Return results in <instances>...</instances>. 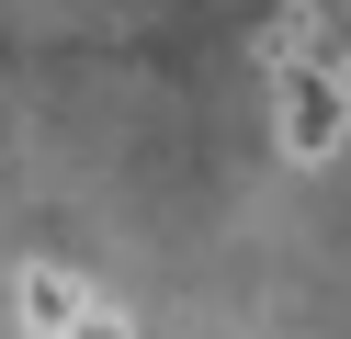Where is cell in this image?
<instances>
[{
  "label": "cell",
  "instance_id": "1",
  "mask_svg": "<svg viewBox=\"0 0 351 339\" xmlns=\"http://www.w3.org/2000/svg\"><path fill=\"white\" fill-rule=\"evenodd\" d=\"M272 136H283V158H295V170L340 158V136H351V90H340V68H328V57H272Z\"/></svg>",
  "mask_w": 351,
  "mask_h": 339
},
{
  "label": "cell",
  "instance_id": "2",
  "mask_svg": "<svg viewBox=\"0 0 351 339\" xmlns=\"http://www.w3.org/2000/svg\"><path fill=\"white\" fill-rule=\"evenodd\" d=\"M80 294H91V271H80V260H23V283H12V316H23V339H69Z\"/></svg>",
  "mask_w": 351,
  "mask_h": 339
},
{
  "label": "cell",
  "instance_id": "3",
  "mask_svg": "<svg viewBox=\"0 0 351 339\" xmlns=\"http://www.w3.org/2000/svg\"><path fill=\"white\" fill-rule=\"evenodd\" d=\"M69 339H136V316H125L114 294H80V316H69Z\"/></svg>",
  "mask_w": 351,
  "mask_h": 339
}]
</instances>
